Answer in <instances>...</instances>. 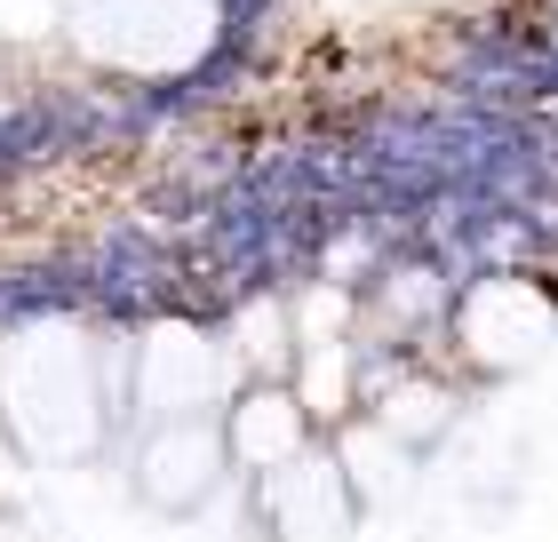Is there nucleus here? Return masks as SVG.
Instances as JSON below:
<instances>
[{
    "label": "nucleus",
    "mask_w": 558,
    "mask_h": 542,
    "mask_svg": "<svg viewBox=\"0 0 558 542\" xmlns=\"http://www.w3.org/2000/svg\"><path fill=\"white\" fill-rule=\"evenodd\" d=\"M454 335H463V359L487 375L526 368L550 335H558V303L535 288V279H478L454 312Z\"/></svg>",
    "instance_id": "obj_1"
},
{
    "label": "nucleus",
    "mask_w": 558,
    "mask_h": 542,
    "mask_svg": "<svg viewBox=\"0 0 558 542\" xmlns=\"http://www.w3.org/2000/svg\"><path fill=\"white\" fill-rule=\"evenodd\" d=\"M223 351L208 344L199 327H160L144 335V368H136V399L151 407L160 423H208V407L223 399Z\"/></svg>",
    "instance_id": "obj_2"
},
{
    "label": "nucleus",
    "mask_w": 558,
    "mask_h": 542,
    "mask_svg": "<svg viewBox=\"0 0 558 542\" xmlns=\"http://www.w3.org/2000/svg\"><path fill=\"white\" fill-rule=\"evenodd\" d=\"M264 519L279 542H343L351 527V479L336 455H295L264 479Z\"/></svg>",
    "instance_id": "obj_3"
},
{
    "label": "nucleus",
    "mask_w": 558,
    "mask_h": 542,
    "mask_svg": "<svg viewBox=\"0 0 558 542\" xmlns=\"http://www.w3.org/2000/svg\"><path fill=\"white\" fill-rule=\"evenodd\" d=\"M223 462H232V438L216 423H160L136 455V486H144V503H160V510H192L223 479Z\"/></svg>",
    "instance_id": "obj_4"
},
{
    "label": "nucleus",
    "mask_w": 558,
    "mask_h": 542,
    "mask_svg": "<svg viewBox=\"0 0 558 542\" xmlns=\"http://www.w3.org/2000/svg\"><path fill=\"white\" fill-rule=\"evenodd\" d=\"M232 455L247 462V471H288V462L303 455V438H312V415H303L295 383H247L240 407H232Z\"/></svg>",
    "instance_id": "obj_5"
},
{
    "label": "nucleus",
    "mask_w": 558,
    "mask_h": 542,
    "mask_svg": "<svg viewBox=\"0 0 558 542\" xmlns=\"http://www.w3.org/2000/svg\"><path fill=\"white\" fill-rule=\"evenodd\" d=\"M375 423H384L399 447H423V438H439L454 423V392H447V383H430V375H408V383H391V392H384Z\"/></svg>",
    "instance_id": "obj_6"
},
{
    "label": "nucleus",
    "mask_w": 558,
    "mask_h": 542,
    "mask_svg": "<svg viewBox=\"0 0 558 542\" xmlns=\"http://www.w3.org/2000/svg\"><path fill=\"white\" fill-rule=\"evenodd\" d=\"M295 399L312 423H336L351 407V351L343 344H303L295 351Z\"/></svg>",
    "instance_id": "obj_7"
},
{
    "label": "nucleus",
    "mask_w": 558,
    "mask_h": 542,
    "mask_svg": "<svg viewBox=\"0 0 558 542\" xmlns=\"http://www.w3.org/2000/svg\"><path fill=\"white\" fill-rule=\"evenodd\" d=\"M343 479H351V495H391V479H399V462H408V447L384 431V423H343Z\"/></svg>",
    "instance_id": "obj_8"
},
{
    "label": "nucleus",
    "mask_w": 558,
    "mask_h": 542,
    "mask_svg": "<svg viewBox=\"0 0 558 542\" xmlns=\"http://www.w3.org/2000/svg\"><path fill=\"white\" fill-rule=\"evenodd\" d=\"M240 359H247V368L295 359V320L279 312V303H247V312H240Z\"/></svg>",
    "instance_id": "obj_9"
}]
</instances>
